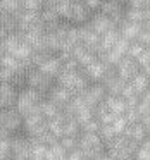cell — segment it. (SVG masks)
I'll return each instance as SVG.
<instances>
[{"mask_svg": "<svg viewBox=\"0 0 150 160\" xmlns=\"http://www.w3.org/2000/svg\"><path fill=\"white\" fill-rule=\"evenodd\" d=\"M57 79V84L62 88H66L67 91L73 93V97H78L81 95L88 86H90V81L86 79L81 69H76V71H60L59 76L55 78Z\"/></svg>", "mask_w": 150, "mask_h": 160, "instance_id": "obj_1", "label": "cell"}, {"mask_svg": "<svg viewBox=\"0 0 150 160\" xmlns=\"http://www.w3.org/2000/svg\"><path fill=\"white\" fill-rule=\"evenodd\" d=\"M43 100V95L31 88H21L16 100V110L21 114V117H26L29 114L40 112V103Z\"/></svg>", "mask_w": 150, "mask_h": 160, "instance_id": "obj_2", "label": "cell"}, {"mask_svg": "<svg viewBox=\"0 0 150 160\" xmlns=\"http://www.w3.org/2000/svg\"><path fill=\"white\" fill-rule=\"evenodd\" d=\"M26 86L35 90V91H38V93H42V95H45L54 88V79L49 78L47 74H43L40 69L33 67V69H29L28 72H26Z\"/></svg>", "mask_w": 150, "mask_h": 160, "instance_id": "obj_3", "label": "cell"}, {"mask_svg": "<svg viewBox=\"0 0 150 160\" xmlns=\"http://www.w3.org/2000/svg\"><path fill=\"white\" fill-rule=\"evenodd\" d=\"M18 21V31L19 33H29V31H43V22L40 18V12H29L21 11L14 16Z\"/></svg>", "mask_w": 150, "mask_h": 160, "instance_id": "obj_4", "label": "cell"}, {"mask_svg": "<svg viewBox=\"0 0 150 160\" xmlns=\"http://www.w3.org/2000/svg\"><path fill=\"white\" fill-rule=\"evenodd\" d=\"M23 126H24V131L31 138H38L42 132H45L49 129V121L40 112H35V114H29L26 117H23Z\"/></svg>", "mask_w": 150, "mask_h": 160, "instance_id": "obj_5", "label": "cell"}, {"mask_svg": "<svg viewBox=\"0 0 150 160\" xmlns=\"http://www.w3.org/2000/svg\"><path fill=\"white\" fill-rule=\"evenodd\" d=\"M98 12L107 16V18L116 24V28L124 21V7H122V4L119 0H104L100 4Z\"/></svg>", "mask_w": 150, "mask_h": 160, "instance_id": "obj_6", "label": "cell"}, {"mask_svg": "<svg viewBox=\"0 0 150 160\" xmlns=\"http://www.w3.org/2000/svg\"><path fill=\"white\" fill-rule=\"evenodd\" d=\"M140 72H142L140 64L136 62L135 59H129V57H122V59L119 60V64L116 66V74H117L122 81H126V83L135 79Z\"/></svg>", "mask_w": 150, "mask_h": 160, "instance_id": "obj_7", "label": "cell"}, {"mask_svg": "<svg viewBox=\"0 0 150 160\" xmlns=\"http://www.w3.org/2000/svg\"><path fill=\"white\" fill-rule=\"evenodd\" d=\"M80 38H81V45L88 50V52L97 55L102 48V36H98L95 31H91L88 24L80 26Z\"/></svg>", "mask_w": 150, "mask_h": 160, "instance_id": "obj_8", "label": "cell"}, {"mask_svg": "<svg viewBox=\"0 0 150 160\" xmlns=\"http://www.w3.org/2000/svg\"><path fill=\"white\" fill-rule=\"evenodd\" d=\"M81 98H83V102L88 105V107L93 110L95 107H97L98 103H102V102L105 100V97H107V91H105V88L102 86L100 83H93L90 84V86L86 88V90L83 91V93L80 95Z\"/></svg>", "mask_w": 150, "mask_h": 160, "instance_id": "obj_9", "label": "cell"}, {"mask_svg": "<svg viewBox=\"0 0 150 160\" xmlns=\"http://www.w3.org/2000/svg\"><path fill=\"white\" fill-rule=\"evenodd\" d=\"M91 16H93V12H91L83 2H73L67 22L73 24V26H83V24H86V22L90 21Z\"/></svg>", "mask_w": 150, "mask_h": 160, "instance_id": "obj_10", "label": "cell"}, {"mask_svg": "<svg viewBox=\"0 0 150 160\" xmlns=\"http://www.w3.org/2000/svg\"><path fill=\"white\" fill-rule=\"evenodd\" d=\"M88 26H90L91 31H95L98 36H104L105 33L112 31V29H116V24L111 21V19L107 18V16L100 14V12H97V14H93L90 18V21L86 22Z\"/></svg>", "mask_w": 150, "mask_h": 160, "instance_id": "obj_11", "label": "cell"}, {"mask_svg": "<svg viewBox=\"0 0 150 160\" xmlns=\"http://www.w3.org/2000/svg\"><path fill=\"white\" fill-rule=\"evenodd\" d=\"M47 95H49V98H47V100L52 102V103L55 105L59 110H64V108L71 103V100H73V93H71V91H67L66 88L59 86V84H57V86H54Z\"/></svg>", "mask_w": 150, "mask_h": 160, "instance_id": "obj_12", "label": "cell"}, {"mask_svg": "<svg viewBox=\"0 0 150 160\" xmlns=\"http://www.w3.org/2000/svg\"><path fill=\"white\" fill-rule=\"evenodd\" d=\"M11 153L14 160H29L31 158V141L24 138L11 139Z\"/></svg>", "mask_w": 150, "mask_h": 160, "instance_id": "obj_13", "label": "cell"}, {"mask_svg": "<svg viewBox=\"0 0 150 160\" xmlns=\"http://www.w3.org/2000/svg\"><path fill=\"white\" fill-rule=\"evenodd\" d=\"M18 88L9 83H0V110H7V108L16 107L18 100Z\"/></svg>", "mask_w": 150, "mask_h": 160, "instance_id": "obj_14", "label": "cell"}, {"mask_svg": "<svg viewBox=\"0 0 150 160\" xmlns=\"http://www.w3.org/2000/svg\"><path fill=\"white\" fill-rule=\"evenodd\" d=\"M109 69H112V67L107 66V64H104V62H100V60L97 59L95 62H91L90 66L85 67L83 74L86 76V79L90 81V83H100Z\"/></svg>", "mask_w": 150, "mask_h": 160, "instance_id": "obj_15", "label": "cell"}, {"mask_svg": "<svg viewBox=\"0 0 150 160\" xmlns=\"http://www.w3.org/2000/svg\"><path fill=\"white\" fill-rule=\"evenodd\" d=\"M117 31L124 40H128V42H136L138 36H140V33L143 31V24L131 22V21H126L124 19V21L117 26Z\"/></svg>", "mask_w": 150, "mask_h": 160, "instance_id": "obj_16", "label": "cell"}, {"mask_svg": "<svg viewBox=\"0 0 150 160\" xmlns=\"http://www.w3.org/2000/svg\"><path fill=\"white\" fill-rule=\"evenodd\" d=\"M23 124V117L16 108H7L4 110V115H2V128L7 129L9 132L16 131L19 126Z\"/></svg>", "mask_w": 150, "mask_h": 160, "instance_id": "obj_17", "label": "cell"}, {"mask_svg": "<svg viewBox=\"0 0 150 160\" xmlns=\"http://www.w3.org/2000/svg\"><path fill=\"white\" fill-rule=\"evenodd\" d=\"M36 69H40L43 74H47L49 78L55 79V78L59 76L60 69H62V60H60L57 55H50L49 59H47L40 67H36Z\"/></svg>", "mask_w": 150, "mask_h": 160, "instance_id": "obj_18", "label": "cell"}, {"mask_svg": "<svg viewBox=\"0 0 150 160\" xmlns=\"http://www.w3.org/2000/svg\"><path fill=\"white\" fill-rule=\"evenodd\" d=\"M104 103H105V107L116 115H124L126 112H128V107H126V102L122 97H111V95H107Z\"/></svg>", "mask_w": 150, "mask_h": 160, "instance_id": "obj_19", "label": "cell"}, {"mask_svg": "<svg viewBox=\"0 0 150 160\" xmlns=\"http://www.w3.org/2000/svg\"><path fill=\"white\" fill-rule=\"evenodd\" d=\"M124 136L128 139H131V141H135V143H142L147 139V131L142 126V122H135V124H129L128 128H126Z\"/></svg>", "mask_w": 150, "mask_h": 160, "instance_id": "obj_20", "label": "cell"}, {"mask_svg": "<svg viewBox=\"0 0 150 160\" xmlns=\"http://www.w3.org/2000/svg\"><path fill=\"white\" fill-rule=\"evenodd\" d=\"M67 150L64 148L60 143H55V145L47 146L45 152V160H67Z\"/></svg>", "mask_w": 150, "mask_h": 160, "instance_id": "obj_21", "label": "cell"}, {"mask_svg": "<svg viewBox=\"0 0 150 160\" xmlns=\"http://www.w3.org/2000/svg\"><path fill=\"white\" fill-rule=\"evenodd\" d=\"M129 84H131V88L136 91V95H142V93H145V91L150 88V79L143 72H140L135 79L129 81Z\"/></svg>", "mask_w": 150, "mask_h": 160, "instance_id": "obj_22", "label": "cell"}, {"mask_svg": "<svg viewBox=\"0 0 150 160\" xmlns=\"http://www.w3.org/2000/svg\"><path fill=\"white\" fill-rule=\"evenodd\" d=\"M0 7L4 9L5 14L9 16H16L23 11V0H2Z\"/></svg>", "mask_w": 150, "mask_h": 160, "instance_id": "obj_23", "label": "cell"}, {"mask_svg": "<svg viewBox=\"0 0 150 160\" xmlns=\"http://www.w3.org/2000/svg\"><path fill=\"white\" fill-rule=\"evenodd\" d=\"M121 40V35H119V31H117V28L116 29H112V31H109V33H105L104 36H102V48L100 50H109V48H112V47L116 45V43Z\"/></svg>", "mask_w": 150, "mask_h": 160, "instance_id": "obj_24", "label": "cell"}, {"mask_svg": "<svg viewBox=\"0 0 150 160\" xmlns=\"http://www.w3.org/2000/svg\"><path fill=\"white\" fill-rule=\"evenodd\" d=\"M59 112H60V110L52 103V102L42 100V103H40V114H42L43 117L47 119V121H50V119H54L55 115H59Z\"/></svg>", "mask_w": 150, "mask_h": 160, "instance_id": "obj_25", "label": "cell"}, {"mask_svg": "<svg viewBox=\"0 0 150 160\" xmlns=\"http://www.w3.org/2000/svg\"><path fill=\"white\" fill-rule=\"evenodd\" d=\"M40 18H42L43 24H54V22H59V16L55 14V11H52L50 7H43L40 11Z\"/></svg>", "mask_w": 150, "mask_h": 160, "instance_id": "obj_26", "label": "cell"}, {"mask_svg": "<svg viewBox=\"0 0 150 160\" xmlns=\"http://www.w3.org/2000/svg\"><path fill=\"white\" fill-rule=\"evenodd\" d=\"M45 7L43 0H23V11H29V12H40Z\"/></svg>", "mask_w": 150, "mask_h": 160, "instance_id": "obj_27", "label": "cell"}, {"mask_svg": "<svg viewBox=\"0 0 150 160\" xmlns=\"http://www.w3.org/2000/svg\"><path fill=\"white\" fill-rule=\"evenodd\" d=\"M124 19L131 22H138V24H143V11H138V9H128L124 11Z\"/></svg>", "mask_w": 150, "mask_h": 160, "instance_id": "obj_28", "label": "cell"}, {"mask_svg": "<svg viewBox=\"0 0 150 160\" xmlns=\"http://www.w3.org/2000/svg\"><path fill=\"white\" fill-rule=\"evenodd\" d=\"M145 50V47L140 45L138 42H129V47H128V53H126V57H129V59H138L140 55H142V52Z\"/></svg>", "mask_w": 150, "mask_h": 160, "instance_id": "obj_29", "label": "cell"}, {"mask_svg": "<svg viewBox=\"0 0 150 160\" xmlns=\"http://www.w3.org/2000/svg\"><path fill=\"white\" fill-rule=\"evenodd\" d=\"M150 7V0H129V9H138V11H145Z\"/></svg>", "mask_w": 150, "mask_h": 160, "instance_id": "obj_30", "label": "cell"}, {"mask_svg": "<svg viewBox=\"0 0 150 160\" xmlns=\"http://www.w3.org/2000/svg\"><path fill=\"white\" fill-rule=\"evenodd\" d=\"M136 62L140 64V67H145V66H148L150 64V48H145L142 52V55L136 59Z\"/></svg>", "mask_w": 150, "mask_h": 160, "instance_id": "obj_31", "label": "cell"}, {"mask_svg": "<svg viewBox=\"0 0 150 160\" xmlns=\"http://www.w3.org/2000/svg\"><path fill=\"white\" fill-rule=\"evenodd\" d=\"M136 42H138L140 45H143L145 48H150V31H145V29H143V31L140 33Z\"/></svg>", "mask_w": 150, "mask_h": 160, "instance_id": "obj_32", "label": "cell"}, {"mask_svg": "<svg viewBox=\"0 0 150 160\" xmlns=\"http://www.w3.org/2000/svg\"><path fill=\"white\" fill-rule=\"evenodd\" d=\"M83 4L86 5V7L90 9L91 12H93V11H98V9H100L102 0H83Z\"/></svg>", "mask_w": 150, "mask_h": 160, "instance_id": "obj_33", "label": "cell"}, {"mask_svg": "<svg viewBox=\"0 0 150 160\" xmlns=\"http://www.w3.org/2000/svg\"><path fill=\"white\" fill-rule=\"evenodd\" d=\"M140 122H142V126L145 128L147 134H148V132H150V114H147L145 117H142V121H140Z\"/></svg>", "mask_w": 150, "mask_h": 160, "instance_id": "obj_34", "label": "cell"}, {"mask_svg": "<svg viewBox=\"0 0 150 160\" xmlns=\"http://www.w3.org/2000/svg\"><path fill=\"white\" fill-rule=\"evenodd\" d=\"M4 55H5V47H4V40L0 38V60H2Z\"/></svg>", "mask_w": 150, "mask_h": 160, "instance_id": "obj_35", "label": "cell"}, {"mask_svg": "<svg viewBox=\"0 0 150 160\" xmlns=\"http://www.w3.org/2000/svg\"><path fill=\"white\" fill-rule=\"evenodd\" d=\"M142 72H143V74H145V76L150 79V64H148V66H145V67H142Z\"/></svg>", "mask_w": 150, "mask_h": 160, "instance_id": "obj_36", "label": "cell"}, {"mask_svg": "<svg viewBox=\"0 0 150 160\" xmlns=\"http://www.w3.org/2000/svg\"><path fill=\"white\" fill-rule=\"evenodd\" d=\"M143 29H145V31H150V21H147L145 24H143Z\"/></svg>", "mask_w": 150, "mask_h": 160, "instance_id": "obj_37", "label": "cell"}, {"mask_svg": "<svg viewBox=\"0 0 150 160\" xmlns=\"http://www.w3.org/2000/svg\"><path fill=\"white\" fill-rule=\"evenodd\" d=\"M71 2H83V0H71Z\"/></svg>", "mask_w": 150, "mask_h": 160, "instance_id": "obj_38", "label": "cell"}, {"mask_svg": "<svg viewBox=\"0 0 150 160\" xmlns=\"http://www.w3.org/2000/svg\"><path fill=\"white\" fill-rule=\"evenodd\" d=\"M43 2H47V0H43Z\"/></svg>", "mask_w": 150, "mask_h": 160, "instance_id": "obj_39", "label": "cell"}]
</instances>
